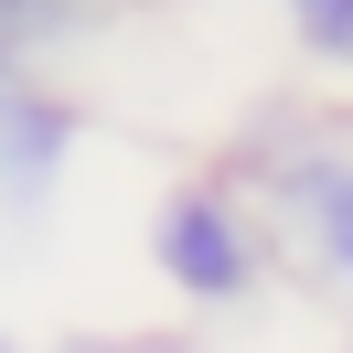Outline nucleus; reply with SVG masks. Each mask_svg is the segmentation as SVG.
<instances>
[{"mask_svg":"<svg viewBox=\"0 0 353 353\" xmlns=\"http://www.w3.org/2000/svg\"><path fill=\"white\" fill-rule=\"evenodd\" d=\"M150 257H161V279H172V289H193V300H246V289H257V246H246L236 203H225V193H203V182H182V193L161 203Z\"/></svg>","mask_w":353,"mask_h":353,"instance_id":"obj_1","label":"nucleus"},{"mask_svg":"<svg viewBox=\"0 0 353 353\" xmlns=\"http://www.w3.org/2000/svg\"><path fill=\"white\" fill-rule=\"evenodd\" d=\"M65 150H75V108L0 75V214H43L65 182Z\"/></svg>","mask_w":353,"mask_h":353,"instance_id":"obj_2","label":"nucleus"},{"mask_svg":"<svg viewBox=\"0 0 353 353\" xmlns=\"http://www.w3.org/2000/svg\"><path fill=\"white\" fill-rule=\"evenodd\" d=\"M268 182L300 203V225L321 236V268L353 289V161H279Z\"/></svg>","mask_w":353,"mask_h":353,"instance_id":"obj_3","label":"nucleus"},{"mask_svg":"<svg viewBox=\"0 0 353 353\" xmlns=\"http://www.w3.org/2000/svg\"><path fill=\"white\" fill-rule=\"evenodd\" d=\"M289 22L321 65H353V0H289Z\"/></svg>","mask_w":353,"mask_h":353,"instance_id":"obj_4","label":"nucleus"},{"mask_svg":"<svg viewBox=\"0 0 353 353\" xmlns=\"http://www.w3.org/2000/svg\"><path fill=\"white\" fill-rule=\"evenodd\" d=\"M65 353H193V343H182V332H118V343L86 332V343H65Z\"/></svg>","mask_w":353,"mask_h":353,"instance_id":"obj_5","label":"nucleus"},{"mask_svg":"<svg viewBox=\"0 0 353 353\" xmlns=\"http://www.w3.org/2000/svg\"><path fill=\"white\" fill-rule=\"evenodd\" d=\"M43 11V0H0V43H22V22Z\"/></svg>","mask_w":353,"mask_h":353,"instance_id":"obj_6","label":"nucleus"},{"mask_svg":"<svg viewBox=\"0 0 353 353\" xmlns=\"http://www.w3.org/2000/svg\"><path fill=\"white\" fill-rule=\"evenodd\" d=\"M0 353H11V343H0Z\"/></svg>","mask_w":353,"mask_h":353,"instance_id":"obj_7","label":"nucleus"}]
</instances>
